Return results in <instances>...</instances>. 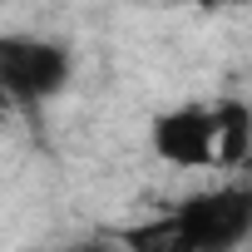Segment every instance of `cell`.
Returning <instances> with one entry per match:
<instances>
[{
	"label": "cell",
	"instance_id": "obj_7",
	"mask_svg": "<svg viewBox=\"0 0 252 252\" xmlns=\"http://www.w3.org/2000/svg\"><path fill=\"white\" fill-rule=\"evenodd\" d=\"M232 5H247V0H198V10H232Z\"/></svg>",
	"mask_w": 252,
	"mask_h": 252
},
{
	"label": "cell",
	"instance_id": "obj_2",
	"mask_svg": "<svg viewBox=\"0 0 252 252\" xmlns=\"http://www.w3.org/2000/svg\"><path fill=\"white\" fill-rule=\"evenodd\" d=\"M168 213L188 232L193 252H237L252 232V188H242V183L203 188V193L173 203Z\"/></svg>",
	"mask_w": 252,
	"mask_h": 252
},
{
	"label": "cell",
	"instance_id": "obj_6",
	"mask_svg": "<svg viewBox=\"0 0 252 252\" xmlns=\"http://www.w3.org/2000/svg\"><path fill=\"white\" fill-rule=\"evenodd\" d=\"M64 252H119L114 242H104V237H84V242H69Z\"/></svg>",
	"mask_w": 252,
	"mask_h": 252
},
{
	"label": "cell",
	"instance_id": "obj_4",
	"mask_svg": "<svg viewBox=\"0 0 252 252\" xmlns=\"http://www.w3.org/2000/svg\"><path fill=\"white\" fill-rule=\"evenodd\" d=\"M252 154V114L242 99H222L213 104V168L237 173Z\"/></svg>",
	"mask_w": 252,
	"mask_h": 252
},
{
	"label": "cell",
	"instance_id": "obj_1",
	"mask_svg": "<svg viewBox=\"0 0 252 252\" xmlns=\"http://www.w3.org/2000/svg\"><path fill=\"white\" fill-rule=\"evenodd\" d=\"M74 79V55L45 35H0V99L5 109H40Z\"/></svg>",
	"mask_w": 252,
	"mask_h": 252
},
{
	"label": "cell",
	"instance_id": "obj_5",
	"mask_svg": "<svg viewBox=\"0 0 252 252\" xmlns=\"http://www.w3.org/2000/svg\"><path fill=\"white\" fill-rule=\"evenodd\" d=\"M124 252H193V242H188V232L178 227V218L163 213V218L134 222L129 232H124Z\"/></svg>",
	"mask_w": 252,
	"mask_h": 252
},
{
	"label": "cell",
	"instance_id": "obj_3",
	"mask_svg": "<svg viewBox=\"0 0 252 252\" xmlns=\"http://www.w3.org/2000/svg\"><path fill=\"white\" fill-rule=\"evenodd\" d=\"M149 149L158 163L183 168V173L213 168V104H178V109L154 114Z\"/></svg>",
	"mask_w": 252,
	"mask_h": 252
}]
</instances>
